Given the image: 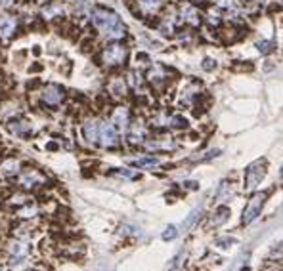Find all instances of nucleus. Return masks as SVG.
I'll return each instance as SVG.
<instances>
[{"instance_id": "f257e3e1", "label": "nucleus", "mask_w": 283, "mask_h": 271, "mask_svg": "<svg viewBox=\"0 0 283 271\" xmlns=\"http://www.w3.org/2000/svg\"><path fill=\"white\" fill-rule=\"evenodd\" d=\"M92 23L98 31L102 32L107 38H121L125 34L126 27L125 23L121 21V17L117 14H113L109 10L104 8H94L92 12Z\"/></svg>"}, {"instance_id": "f03ea898", "label": "nucleus", "mask_w": 283, "mask_h": 271, "mask_svg": "<svg viewBox=\"0 0 283 271\" xmlns=\"http://www.w3.org/2000/svg\"><path fill=\"white\" fill-rule=\"evenodd\" d=\"M264 176H266V160H254L245 170V189L254 191L260 185V181L264 180Z\"/></svg>"}, {"instance_id": "7ed1b4c3", "label": "nucleus", "mask_w": 283, "mask_h": 271, "mask_svg": "<svg viewBox=\"0 0 283 271\" xmlns=\"http://www.w3.org/2000/svg\"><path fill=\"white\" fill-rule=\"evenodd\" d=\"M266 197H268V193H258V195H254L251 201H249V205L243 210V218H241V223H243V225H249V223L254 222V220L260 216V210L264 207Z\"/></svg>"}, {"instance_id": "20e7f679", "label": "nucleus", "mask_w": 283, "mask_h": 271, "mask_svg": "<svg viewBox=\"0 0 283 271\" xmlns=\"http://www.w3.org/2000/svg\"><path fill=\"white\" fill-rule=\"evenodd\" d=\"M98 140L102 142L104 147H113V145H117L119 136H117V128L113 126V122H111V120H102V122H100Z\"/></svg>"}, {"instance_id": "39448f33", "label": "nucleus", "mask_w": 283, "mask_h": 271, "mask_svg": "<svg viewBox=\"0 0 283 271\" xmlns=\"http://www.w3.org/2000/svg\"><path fill=\"white\" fill-rule=\"evenodd\" d=\"M126 58V50L121 44H109L104 50V61L107 65H121Z\"/></svg>"}, {"instance_id": "423d86ee", "label": "nucleus", "mask_w": 283, "mask_h": 271, "mask_svg": "<svg viewBox=\"0 0 283 271\" xmlns=\"http://www.w3.org/2000/svg\"><path fill=\"white\" fill-rule=\"evenodd\" d=\"M42 181H44V178L38 174L36 170H33V168H25V170L19 172V185H21L23 189L36 187V185H40Z\"/></svg>"}, {"instance_id": "0eeeda50", "label": "nucleus", "mask_w": 283, "mask_h": 271, "mask_svg": "<svg viewBox=\"0 0 283 271\" xmlns=\"http://www.w3.org/2000/svg\"><path fill=\"white\" fill-rule=\"evenodd\" d=\"M145 140V126L134 120V122H128L126 126V142L128 144H142Z\"/></svg>"}, {"instance_id": "6e6552de", "label": "nucleus", "mask_w": 283, "mask_h": 271, "mask_svg": "<svg viewBox=\"0 0 283 271\" xmlns=\"http://www.w3.org/2000/svg\"><path fill=\"white\" fill-rule=\"evenodd\" d=\"M63 99V90L60 86H56V84H48L46 88L42 90V101L46 103V105H60Z\"/></svg>"}, {"instance_id": "1a4fd4ad", "label": "nucleus", "mask_w": 283, "mask_h": 271, "mask_svg": "<svg viewBox=\"0 0 283 271\" xmlns=\"http://www.w3.org/2000/svg\"><path fill=\"white\" fill-rule=\"evenodd\" d=\"M98 132H100V120L94 119V117L84 119V122H82V134H84V140H86V142H90V144L98 142Z\"/></svg>"}, {"instance_id": "9d476101", "label": "nucleus", "mask_w": 283, "mask_h": 271, "mask_svg": "<svg viewBox=\"0 0 283 271\" xmlns=\"http://www.w3.org/2000/svg\"><path fill=\"white\" fill-rule=\"evenodd\" d=\"M145 147L149 151H173L176 149L173 138H153L151 142H145Z\"/></svg>"}, {"instance_id": "9b49d317", "label": "nucleus", "mask_w": 283, "mask_h": 271, "mask_svg": "<svg viewBox=\"0 0 283 271\" xmlns=\"http://www.w3.org/2000/svg\"><path fill=\"white\" fill-rule=\"evenodd\" d=\"M111 122H113V126L119 128V130H126L128 122H130V115H128L125 107H117L115 113H113V117H111Z\"/></svg>"}, {"instance_id": "f8f14e48", "label": "nucleus", "mask_w": 283, "mask_h": 271, "mask_svg": "<svg viewBox=\"0 0 283 271\" xmlns=\"http://www.w3.org/2000/svg\"><path fill=\"white\" fill-rule=\"evenodd\" d=\"M16 29V19L12 16H0V36H10Z\"/></svg>"}, {"instance_id": "ddd939ff", "label": "nucleus", "mask_w": 283, "mask_h": 271, "mask_svg": "<svg viewBox=\"0 0 283 271\" xmlns=\"http://www.w3.org/2000/svg\"><path fill=\"white\" fill-rule=\"evenodd\" d=\"M0 172L4 176H16L17 172H19V160H17L16 157L6 159L0 164Z\"/></svg>"}, {"instance_id": "4468645a", "label": "nucleus", "mask_w": 283, "mask_h": 271, "mask_svg": "<svg viewBox=\"0 0 283 271\" xmlns=\"http://www.w3.org/2000/svg\"><path fill=\"white\" fill-rule=\"evenodd\" d=\"M8 128H10V132L16 134V136H27V134L31 132V124L25 122V120H12V122L8 124Z\"/></svg>"}, {"instance_id": "2eb2a0df", "label": "nucleus", "mask_w": 283, "mask_h": 271, "mask_svg": "<svg viewBox=\"0 0 283 271\" xmlns=\"http://www.w3.org/2000/svg\"><path fill=\"white\" fill-rule=\"evenodd\" d=\"M228 216H230V208L228 207H218L214 210V214H212V218H211V225L212 227H218L220 223H224L228 220Z\"/></svg>"}, {"instance_id": "dca6fc26", "label": "nucleus", "mask_w": 283, "mask_h": 271, "mask_svg": "<svg viewBox=\"0 0 283 271\" xmlns=\"http://www.w3.org/2000/svg\"><path fill=\"white\" fill-rule=\"evenodd\" d=\"M138 6L143 14H155L163 6V0H138Z\"/></svg>"}, {"instance_id": "f3484780", "label": "nucleus", "mask_w": 283, "mask_h": 271, "mask_svg": "<svg viewBox=\"0 0 283 271\" xmlns=\"http://www.w3.org/2000/svg\"><path fill=\"white\" fill-rule=\"evenodd\" d=\"M109 92L115 97H123L126 94V82L123 79H113L109 82Z\"/></svg>"}, {"instance_id": "a211bd4d", "label": "nucleus", "mask_w": 283, "mask_h": 271, "mask_svg": "<svg viewBox=\"0 0 283 271\" xmlns=\"http://www.w3.org/2000/svg\"><path fill=\"white\" fill-rule=\"evenodd\" d=\"M232 195H234V193H232V183L222 181L220 185H218V189H216V193H214V199L222 203V201H228Z\"/></svg>"}, {"instance_id": "6ab92c4d", "label": "nucleus", "mask_w": 283, "mask_h": 271, "mask_svg": "<svg viewBox=\"0 0 283 271\" xmlns=\"http://www.w3.org/2000/svg\"><path fill=\"white\" fill-rule=\"evenodd\" d=\"M134 168H145V166H155L159 164V159L157 157H140V159L132 160L130 162Z\"/></svg>"}, {"instance_id": "aec40b11", "label": "nucleus", "mask_w": 283, "mask_h": 271, "mask_svg": "<svg viewBox=\"0 0 283 271\" xmlns=\"http://www.w3.org/2000/svg\"><path fill=\"white\" fill-rule=\"evenodd\" d=\"M182 16H184V19H186V21L193 23V25H197V23H199L197 12H195V10L191 8V6H184V8H182Z\"/></svg>"}, {"instance_id": "412c9836", "label": "nucleus", "mask_w": 283, "mask_h": 271, "mask_svg": "<svg viewBox=\"0 0 283 271\" xmlns=\"http://www.w3.org/2000/svg\"><path fill=\"white\" fill-rule=\"evenodd\" d=\"M63 12V6L62 4H58V2H54L48 10H44V16H48V17H52V16H58V14H62Z\"/></svg>"}, {"instance_id": "4be33fe9", "label": "nucleus", "mask_w": 283, "mask_h": 271, "mask_svg": "<svg viewBox=\"0 0 283 271\" xmlns=\"http://www.w3.org/2000/svg\"><path fill=\"white\" fill-rule=\"evenodd\" d=\"M256 48H258V52H262V54H270L274 50V42L272 40H260L256 44Z\"/></svg>"}, {"instance_id": "5701e85b", "label": "nucleus", "mask_w": 283, "mask_h": 271, "mask_svg": "<svg viewBox=\"0 0 283 271\" xmlns=\"http://www.w3.org/2000/svg\"><path fill=\"white\" fill-rule=\"evenodd\" d=\"M176 235H178V231H176V227H174V225H169V227L163 231V239L165 241H173Z\"/></svg>"}, {"instance_id": "b1692460", "label": "nucleus", "mask_w": 283, "mask_h": 271, "mask_svg": "<svg viewBox=\"0 0 283 271\" xmlns=\"http://www.w3.org/2000/svg\"><path fill=\"white\" fill-rule=\"evenodd\" d=\"M199 212H201V210H197V208H195V210H193V212L189 214V218H188V220H186V222L182 223V227H184V229H188L189 225H193V222L197 220V214H199Z\"/></svg>"}, {"instance_id": "393cba45", "label": "nucleus", "mask_w": 283, "mask_h": 271, "mask_svg": "<svg viewBox=\"0 0 283 271\" xmlns=\"http://www.w3.org/2000/svg\"><path fill=\"white\" fill-rule=\"evenodd\" d=\"M115 174L125 176V178H136V172H128V170H121V168H117V172H115Z\"/></svg>"}, {"instance_id": "a878e982", "label": "nucleus", "mask_w": 283, "mask_h": 271, "mask_svg": "<svg viewBox=\"0 0 283 271\" xmlns=\"http://www.w3.org/2000/svg\"><path fill=\"white\" fill-rule=\"evenodd\" d=\"M212 67H216V61H212V60H209V58H207V60H205V63H203V69L211 71Z\"/></svg>"}, {"instance_id": "bb28decb", "label": "nucleus", "mask_w": 283, "mask_h": 271, "mask_svg": "<svg viewBox=\"0 0 283 271\" xmlns=\"http://www.w3.org/2000/svg\"><path fill=\"white\" fill-rule=\"evenodd\" d=\"M16 0H0V6H12Z\"/></svg>"}]
</instances>
